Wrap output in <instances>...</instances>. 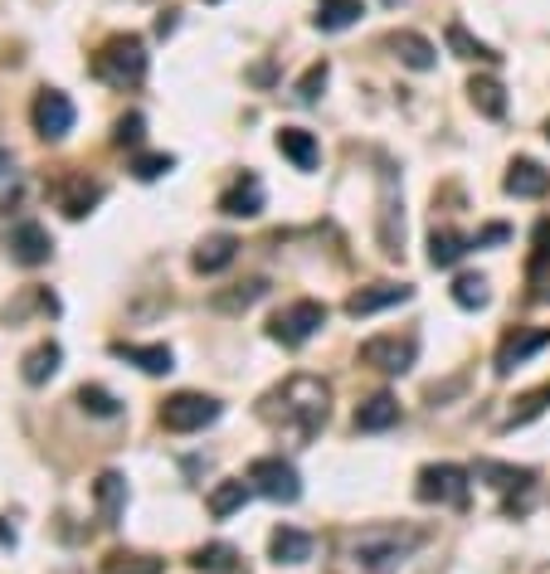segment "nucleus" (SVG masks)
<instances>
[{
	"mask_svg": "<svg viewBox=\"0 0 550 574\" xmlns=\"http://www.w3.org/2000/svg\"><path fill=\"white\" fill-rule=\"evenodd\" d=\"M264 424H273L278 433H288L293 443H313L317 429L331 414V384L321 375H288L278 390H268L258 400Z\"/></svg>",
	"mask_w": 550,
	"mask_h": 574,
	"instance_id": "nucleus-1",
	"label": "nucleus"
},
{
	"mask_svg": "<svg viewBox=\"0 0 550 574\" xmlns=\"http://www.w3.org/2000/svg\"><path fill=\"white\" fill-rule=\"evenodd\" d=\"M414 530L410 526H360L331 546L327 574H394L410 560L414 550Z\"/></svg>",
	"mask_w": 550,
	"mask_h": 574,
	"instance_id": "nucleus-2",
	"label": "nucleus"
},
{
	"mask_svg": "<svg viewBox=\"0 0 550 574\" xmlns=\"http://www.w3.org/2000/svg\"><path fill=\"white\" fill-rule=\"evenodd\" d=\"M93 73L108 88H137L147 78V45L137 35H112L102 39V49L93 54Z\"/></svg>",
	"mask_w": 550,
	"mask_h": 574,
	"instance_id": "nucleus-3",
	"label": "nucleus"
},
{
	"mask_svg": "<svg viewBox=\"0 0 550 574\" xmlns=\"http://www.w3.org/2000/svg\"><path fill=\"white\" fill-rule=\"evenodd\" d=\"M321 327H327V302L297 297V302H288L273 321H268V337H273L278 346H293L297 351V346H307Z\"/></svg>",
	"mask_w": 550,
	"mask_h": 574,
	"instance_id": "nucleus-4",
	"label": "nucleus"
},
{
	"mask_svg": "<svg viewBox=\"0 0 550 574\" xmlns=\"http://www.w3.org/2000/svg\"><path fill=\"white\" fill-rule=\"evenodd\" d=\"M376 239H380V254L400 258L404 254V200H400V175L390 166H380V205H376Z\"/></svg>",
	"mask_w": 550,
	"mask_h": 574,
	"instance_id": "nucleus-5",
	"label": "nucleus"
},
{
	"mask_svg": "<svg viewBox=\"0 0 550 574\" xmlns=\"http://www.w3.org/2000/svg\"><path fill=\"white\" fill-rule=\"evenodd\" d=\"M414 356H419V337H410V331H386V337H370L360 341L356 361L366 365V370H380V375H404L414 365Z\"/></svg>",
	"mask_w": 550,
	"mask_h": 574,
	"instance_id": "nucleus-6",
	"label": "nucleus"
},
{
	"mask_svg": "<svg viewBox=\"0 0 550 574\" xmlns=\"http://www.w3.org/2000/svg\"><path fill=\"white\" fill-rule=\"evenodd\" d=\"M215 419H220V400H210V394L181 390L161 404V429H171V433H200Z\"/></svg>",
	"mask_w": 550,
	"mask_h": 574,
	"instance_id": "nucleus-7",
	"label": "nucleus"
},
{
	"mask_svg": "<svg viewBox=\"0 0 550 574\" xmlns=\"http://www.w3.org/2000/svg\"><path fill=\"white\" fill-rule=\"evenodd\" d=\"M468 467L459 463H429L419 473V487H414V497L419 502H439V506H463L468 502Z\"/></svg>",
	"mask_w": 550,
	"mask_h": 574,
	"instance_id": "nucleus-8",
	"label": "nucleus"
},
{
	"mask_svg": "<svg viewBox=\"0 0 550 574\" xmlns=\"http://www.w3.org/2000/svg\"><path fill=\"white\" fill-rule=\"evenodd\" d=\"M248 487L268 502H297L303 497V483H297V467L283 463V457H254L248 463Z\"/></svg>",
	"mask_w": 550,
	"mask_h": 574,
	"instance_id": "nucleus-9",
	"label": "nucleus"
},
{
	"mask_svg": "<svg viewBox=\"0 0 550 574\" xmlns=\"http://www.w3.org/2000/svg\"><path fill=\"white\" fill-rule=\"evenodd\" d=\"M29 122H35V132H39L45 142L69 137V127H74V102H69V93L45 88V93L35 98V108H29Z\"/></svg>",
	"mask_w": 550,
	"mask_h": 574,
	"instance_id": "nucleus-10",
	"label": "nucleus"
},
{
	"mask_svg": "<svg viewBox=\"0 0 550 574\" xmlns=\"http://www.w3.org/2000/svg\"><path fill=\"white\" fill-rule=\"evenodd\" d=\"M5 248H10V258H15L20 268H39V264H49V254H54V239H49V229H45V224L25 219V224L10 229Z\"/></svg>",
	"mask_w": 550,
	"mask_h": 574,
	"instance_id": "nucleus-11",
	"label": "nucleus"
},
{
	"mask_svg": "<svg viewBox=\"0 0 550 574\" xmlns=\"http://www.w3.org/2000/svg\"><path fill=\"white\" fill-rule=\"evenodd\" d=\"M54 200H59V210H64L69 219H83V215L93 210V205L102 200V185L93 181V175L74 171V175H64V181L54 185Z\"/></svg>",
	"mask_w": 550,
	"mask_h": 574,
	"instance_id": "nucleus-12",
	"label": "nucleus"
},
{
	"mask_svg": "<svg viewBox=\"0 0 550 574\" xmlns=\"http://www.w3.org/2000/svg\"><path fill=\"white\" fill-rule=\"evenodd\" d=\"M400 302H410V288L404 283H370L346 297V317H376V312L400 307Z\"/></svg>",
	"mask_w": 550,
	"mask_h": 574,
	"instance_id": "nucleus-13",
	"label": "nucleus"
},
{
	"mask_svg": "<svg viewBox=\"0 0 550 574\" xmlns=\"http://www.w3.org/2000/svg\"><path fill=\"white\" fill-rule=\"evenodd\" d=\"M506 195H516V200H541L550 191V171L541 161H531V156H522V161H512V171H506Z\"/></svg>",
	"mask_w": 550,
	"mask_h": 574,
	"instance_id": "nucleus-14",
	"label": "nucleus"
},
{
	"mask_svg": "<svg viewBox=\"0 0 550 574\" xmlns=\"http://www.w3.org/2000/svg\"><path fill=\"white\" fill-rule=\"evenodd\" d=\"M390 49H394V59H400L404 69H414V73H429L433 64H439V49H433L419 29H394Z\"/></svg>",
	"mask_w": 550,
	"mask_h": 574,
	"instance_id": "nucleus-15",
	"label": "nucleus"
},
{
	"mask_svg": "<svg viewBox=\"0 0 550 574\" xmlns=\"http://www.w3.org/2000/svg\"><path fill=\"white\" fill-rule=\"evenodd\" d=\"M220 215H230V219L264 215V185H258V175H239L230 191L220 195Z\"/></svg>",
	"mask_w": 550,
	"mask_h": 574,
	"instance_id": "nucleus-16",
	"label": "nucleus"
},
{
	"mask_svg": "<svg viewBox=\"0 0 550 574\" xmlns=\"http://www.w3.org/2000/svg\"><path fill=\"white\" fill-rule=\"evenodd\" d=\"M546 346H550V331H512V337L502 341V351H497V375H512L516 365H526Z\"/></svg>",
	"mask_w": 550,
	"mask_h": 574,
	"instance_id": "nucleus-17",
	"label": "nucleus"
},
{
	"mask_svg": "<svg viewBox=\"0 0 550 574\" xmlns=\"http://www.w3.org/2000/svg\"><path fill=\"white\" fill-rule=\"evenodd\" d=\"M268 550H273L278 565H307L317 550V536H307V530H297V526H278L273 536H268Z\"/></svg>",
	"mask_w": 550,
	"mask_h": 574,
	"instance_id": "nucleus-18",
	"label": "nucleus"
},
{
	"mask_svg": "<svg viewBox=\"0 0 550 574\" xmlns=\"http://www.w3.org/2000/svg\"><path fill=\"white\" fill-rule=\"evenodd\" d=\"M473 477H482L487 487H497V492H531L536 473L531 467H512V463H492V457H477Z\"/></svg>",
	"mask_w": 550,
	"mask_h": 574,
	"instance_id": "nucleus-19",
	"label": "nucleus"
},
{
	"mask_svg": "<svg viewBox=\"0 0 550 574\" xmlns=\"http://www.w3.org/2000/svg\"><path fill=\"white\" fill-rule=\"evenodd\" d=\"M400 424V400L394 394H370L366 404L356 410V433H386V429H394Z\"/></svg>",
	"mask_w": 550,
	"mask_h": 574,
	"instance_id": "nucleus-20",
	"label": "nucleus"
},
{
	"mask_svg": "<svg viewBox=\"0 0 550 574\" xmlns=\"http://www.w3.org/2000/svg\"><path fill=\"white\" fill-rule=\"evenodd\" d=\"M234 254H239V239L234 234H210L200 248H195L191 264H195V273L210 278V273H224V268L234 264Z\"/></svg>",
	"mask_w": 550,
	"mask_h": 574,
	"instance_id": "nucleus-21",
	"label": "nucleus"
},
{
	"mask_svg": "<svg viewBox=\"0 0 550 574\" xmlns=\"http://www.w3.org/2000/svg\"><path fill=\"white\" fill-rule=\"evenodd\" d=\"M278 151H283L297 171H317V161H321L317 137H313V132H303V127H283V132H278Z\"/></svg>",
	"mask_w": 550,
	"mask_h": 574,
	"instance_id": "nucleus-22",
	"label": "nucleus"
},
{
	"mask_svg": "<svg viewBox=\"0 0 550 574\" xmlns=\"http://www.w3.org/2000/svg\"><path fill=\"white\" fill-rule=\"evenodd\" d=\"M112 356H118V361H132L137 370H147V375H166V370H175L171 346H127V341H118V346H112Z\"/></svg>",
	"mask_w": 550,
	"mask_h": 574,
	"instance_id": "nucleus-23",
	"label": "nucleus"
},
{
	"mask_svg": "<svg viewBox=\"0 0 550 574\" xmlns=\"http://www.w3.org/2000/svg\"><path fill=\"white\" fill-rule=\"evenodd\" d=\"M93 497H98L102 526H118L122 506H127V483H122V473H102L98 483H93Z\"/></svg>",
	"mask_w": 550,
	"mask_h": 574,
	"instance_id": "nucleus-24",
	"label": "nucleus"
},
{
	"mask_svg": "<svg viewBox=\"0 0 550 574\" xmlns=\"http://www.w3.org/2000/svg\"><path fill=\"white\" fill-rule=\"evenodd\" d=\"M468 248H473V239H463L459 229L443 224V229H433V234H429V264L433 268H453L463 254H468Z\"/></svg>",
	"mask_w": 550,
	"mask_h": 574,
	"instance_id": "nucleus-25",
	"label": "nucleus"
},
{
	"mask_svg": "<svg viewBox=\"0 0 550 574\" xmlns=\"http://www.w3.org/2000/svg\"><path fill=\"white\" fill-rule=\"evenodd\" d=\"M449 49L459 59H477V64H502V54H497L492 45H482L477 35H468V25H459V20L449 25Z\"/></svg>",
	"mask_w": 550,
	"mask_h": 574,
	"instance_id": "nucleus-26",
	"label": "nucleus"
},
{
	"mask_svg": "<svg viewBox=\"0 0 550 574\" xmlns=\"http://www.w3.org/2000/svg\"><path fill=\"white\" fill-rule=\"evenodd\" d=\"M546 410H550V384H541V390H531V394H522V400H516V410L506 414V419L497 424V429H502V433L526 429V424H531V419H541Z\"/></svg>",
	"mask_w": 550,
	"mask_h": 574,
	"instance_id": "nucleus-27",
	"label": "nucleus"
},
{
	"mask_svg": "<svg viewBox=\"0 0 550 574\" xmlns=\"http://www.w3.org/2000/svg\"><path fill=\"white\" fill-rule=\"evenodd\" d=\"M468 98H473V108L482 112V118H492V122L506 118V93H502V83H497V78H473Z\"/></svg>",
	"mask_w": 550,
	"mask_h": 574,
	"instance_id": "nucleus-28",
	"label": "nucleus"
},
{
	"mask_svg": "<svg viewBox=\"0 0 550 574\" xmlns=\"http://www.w3.org/2000/svg\"><path fill=\"white\" fill-rule=\"evenodd\" d=\"M59 361H64V351H59L54 341H45V346H35L25 361H20V375H25V384H45L49 375L59 370Z\"/></svg>",
	"mask_w": 550,
	"mask_h": 574,
	"instance_id": "nucleus-29",
	"label": "nucleus"
},
{
	"mask_svg": "<svg viewBox=\"0 0 550 574\" xmlns=\"http://www.w3.org/2000/svg\"><path fill=\"white\" fill-rule=\"evenodd\" d=\"M366 15L360 0H317V29H351Z\"/></svg>",
	"mask_w": 550,
	"mask_h": 574,
	"instance_id": "nucleus-30",
	"label": "nucleus"
},
{
	"mask_svg": "<svg viewBox=\"0 0 550 574\" xmlns=\"http://www.w3.org/2000/svg\"><path fill=\"white\" fill-rule=\"evenodd\" d=\"M453 302H459L463 312H482L487 302H492V292H487V278L482 273H463L459 283H453Z\"/></svg>",
	"mask_w": 550,
	"mask_h": 574,
	"instance_id": "nucleus-31",
	"label": "nucleus"
},
{
	"mask_svg": "<svg viewBox=\"0 0 550 574\" xmlns=\"http://www.w3.org/2000/svg\"><path fill=\"white\" fill-rule=\"evenodd\" d=\"M244 502H248V483H220V487L210 492V516H215V521H230Z\"/></svg>",
	"mask_w": 550,
	"mask_h": 574,
	"instance_id": "nucleus-32",
	"label": "nucleus"
},
{
	"mask_svg": "<svg viewBox=\"0 0 550 574\" xmlns=\"http://www.w3.org/2000/svg\"><path fill=\"white\" fill-rule=\"evenodd\" d=\"M234 560H239L234 546H200L191 555V565L200 574H234Z\"/></svg>",
	"mask_w": 550,
	"mask_h": 574,
	"instance_id": "nucleus-33",
	"label": "nucleus"
},
{
	"mask_svg": "<svg viewBox=\"0 0 550 574\" xmlns=\"http://www.w3.org/2000/svg\"><path fill=\"white\" fill-rule=\"evenodd\" d=\"M264 292H268L264 278H248V283H239L234 292H215V307L220 312H244V307H254Z\"/></svg>",
	"mask_w": 550,
	"mask_h": 574,
	"instance_id": "nucleus-34",
	"label": "nucleus"
},
{
	"mask_svg": "<svg viewBox=\"0 0 550 574\" xmlns=\"http://www.w3.org/2000/svg\"><path fill=\"white\" fill-rule=\"evenodd\" d=\"M102 574H166V560H157V555H127V550H118V555H108Z\"/></svg>",
	"mask_w": 550,
	"mask_h": 574,
	"instance_id": "nucleus-35",
	"label": "nucleus"
},
{
	"mask_svg": "<svg viewBox=\"0 0 550 574\" xmlns=\"http://www.w3.org/2000/svg\"><path fill=\"white\" fill-rule=\"evenodd\" d=\"M78 404L93 414V419H112V414L122 410V404H118V394H108L102 384H83V390H78Z\"/></svg>",
	"mask_w": 550,
	"mask_h": 574,
	"instance_id": "nucleus-36",
	"label": "nucleus"
},
{
	"mask_svg": "<svg viewBox=\"0 0 550 574\" xmlns=\"http://www.w3.org/2000/svg\"><path fill=\"white\" fill-rule=\"evenodd\" d=\"M327 78H331V69H327V59H321V64H313L303 78H297V102H317L321 88H327Z\"/></svg>",
	"mask_w": 550,
	"mask_h": 574,
	"instance_id": "nucleus-37",
	"label": "nucleus"
},
{
	"mask_svg": "<svg viewBox=\"0 0 550 574\" xmlns=\"http://www.w3.org/2000/svg\"><path fill=\"white\" fill-rule=\"evenodd\" d=\"M142 137H147V118H142V112H122L112 142H118V146H142Z\"/></svg>",
	"mask_w": 550,
	"mask_h": 574,
	"instance_id": "nucleus-38",
	"label": "nucleus"
},
{
	"mask_svg": "<svg viewBox=\"0 0 550 574\" xmlns=\"http://www.w3.org/2000/svg\"><path fill=\"white\" fill-rule=\"evenodd\" d=\"M171 166H175V156L147 151V156H137V161H132V175H137V181H157V175H166Z\"/></svg>",
	"mask_w": 550,
	"mask_h": 574,
	"instance_id": "nucleus-39",
	"label": "nucleus"
},
{
	"mask_svg": "<svg viewBox=\"0 0 550 574\" xmlns=\"http://www.w3.org/2000/svg\"><path fill=\"white\" fill-rule=\"evenodd\" d=\"M546 264H550V224L536 229V258H531V273H541Z\"/></svg>",
	"mask_w": 550,
	"mask_h": 574,
	"instance_id": "nucleus-40",
	"label": "nucleus"
},
{
	"mask_svg": "<svg viewBox=\"0 0 550 574\" xmlns=\"http://www.w3.org/2000/svg\"><path fill=\"white\" fill-rule=\"evenodd\" d=\"M506 239H512V229H506V224H487L482 234L473 239V248H482V244H506Z\"/></svg>",
	"mask_w": 550,
	"mask_h": 574,
	"instance_id": "nucleus-41",
	"label": "nucleus"
},
{
	"mask_svg": "<svg viewBox=\"0 0 550 574\" xmlns=\"http://www.w3.org/2000/svg\"><path fill=\"white\" fill-rule=\"evenodd\" d=\"M171 29H175V10H166V15L157 20V35L166 39V35H171Z\"/></svg>",
	"mask_w": 550,
	"mask_h": 574,
	"instance_id": "nucleus-42",
	"label": "nucleus"
},
{
	"mask_svg": "<svg viewBox=\"0 0 550 574\" xmlns=\"http://www.w3.org/2000/svg\"><path fill=\"white\" fill-rule=\"evenodd\" d=\"M0 546H15V530H5V526H0Z\"/></svg>",
	"mask_w": 550,
	"mask_h": 574,
	"instance_id": "nucleus-43",
	"label": "nucleus"
},
{
	"mask_svg": "<svg viewBox=\"0 0 550 574\" xmlns=\"http://www.w3.org/2000/svg\"><path fill=\"white\" fill-rule=\"evenodd\" d=\"M5 166H10V156H5V151H0V171H5Z\"/></svg>",
	"mask_w": 550,
	"mask_h": 574,
	"instance_id": "nucleus-44",
	"label": "nucleus"
},
{
	"mask_svg": "<svg viewBox=\"0 0 550 574\" xmlns=\"http://www.w3.org/2000/svg\"><path fill=\"white\" fill-rule=\"evenodd\" d=\"M386 5H400V0H386Z\"/></svg>",
	"mask_w": 550,
	"mask_h": 574,
	"instance_id": "nucleus-45",
	"label": "nucleus"
},
{
	"mask_svg": "<svg viewBox=\"0 0 550 574\" xmlns=\"http://www.w3.org/2000/svg\"><path fill=\"white\" fill-rule=\"evenodd\" d=\"M210 5H220V0H210Z\"/></svg>",
	"mask_w": 550,
	"mask_h": 574,
	"instance_id": "nucleus-46",
	"label": "nucleus"
}]
</instances>
